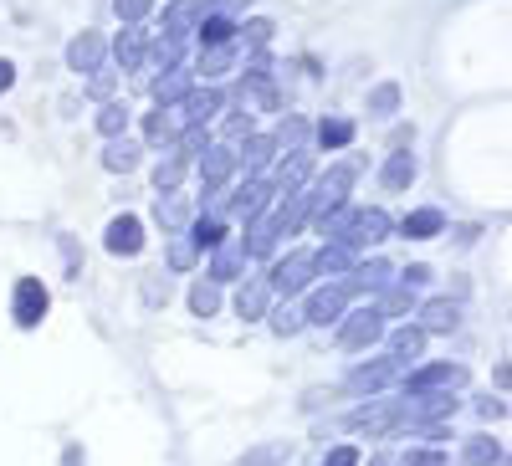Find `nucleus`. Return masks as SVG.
<instances>
[{
    "mask_svg": "<svg viewBox=\"0 0 512 466\" xmlns=\"http://www.w3.org/2000/svg\"><path fill=\"white\" fill-rule=\"evenodd\" d=\"M390 231H395V221L384 216L379 205H354L349 221H344V231L333 236V246H344V251H369V246H379Z\"/></svg>",
    "mask_w": 512,
    "mask_h": 466,
    "instance_id": "f257e3e1",
    "label": "nucleus"
},
{
    "mask_svg": "<svg viewBox=\"0 0 512 466\" xmlns=\"http://www.w3.org/2000/svg\"><path fill=\"white\" fill-rule=\"evenodd\" d=\"M267 287L277 292V298H297V292H308L313 287V251H287L282 262H272L267 272Z\"/></svg>",
    "mask_w": 512,
    "mask_h": 466,
    "instance_id": "f03ea898",
    "label": "nucleus"
},
{
    "mask_svg": "<svg viewBox=\"0 0 512 466\" xmlns=\"http://www.w3.org/2000/svg\"><path fill=\"white\" fill-rule=\"evenodd\" d=\"M47 308H52L47 282H41V277H16V292H11V318H16V328H41Z\"/></svg>",
    "mask_w": 512,
    "mask_h": 466,
    "instance_id": "7ed1b4c3",
    "label": "nucleus"
},
{
    "mask_svg": "<svg viewBox=\"0 0 512 466\" xmlns=\"http://www.w3.org/2000/svg\"><path fill=\"white\" fill-rule=\"evenodd\" d=\"M231 180H236V144H210L200 154V195L205 200L221 195V190H231Z\"/></svg>",
    "mask_w": 512,
    "mask_h": 466,
    "instance_id": "20e7f679",
    "label": "nucleus"
},
{
    "mask_svg": "<svg viewBox=\"0 0 512 466\" xmlns=\"http://www.w3.org/2000/svg\"><path fill=\"white\" fill-rule=\"evenodd\" d=\"M379 338H384V318H379L374 303H364V308L338 318V344H344V349H369V344H379Z\"/></svg>",
    "mask_w": 512,
    "mask_h": 466,
    "instance_id": "39448f33",
    "label": "nucleus"
},
{
    "mask_svg": "<svg viewBox=\"0 0 512 466\" xmlns=\"http://www.w3.org/2000/svg\"><path fill=\"white\" fill-rule=\"evenodd\" d=\"M466 385V369L461 364H420L410 374H400V390L405 395H425V390H461Z\"/></svg>",
    "mask_w": 512,
    "mask_h": 466,
    "instance_id": "423d86ee",
    "label": "nucleus"
},
{
    "mask_svg": "<svg viewBox=\"0 0 512 466\" xmlns=\"http://www.w3.org/2000/svg\"><path fill=\"white\" fill-rule=\"evenodd\" d=\"M390 282H395V267L384 262V257L354 262V272H349V277H338V287H344L349 298H364V292H369V298H379V292L390 287Z\"/></svg>",
    "mask_w": 512,
    "mask_h": 466,
    "instance_id": "0eeeda50",
    "label": "nucleus"
},
{
    "mask_svg": "<svg viewBox=\"0 0 512 466\" xmlns=\"http://www.w3.org/2000/svg\"><path fill=\"white\" fill-rule=\"evenodd\" d=\"M277 169H272V195H292V190H303L308 185V175H313V149H287V154H277L272 159Z\"/></svg>",
    "mask_w": 512,
    "mask_h": 466,
    "instance_id": "6e6552de",
    "label": "nucleus"
},
{
    "mask_svg": "<svg viewBox=\"0 0 512 466\" xmlns=\"http://www.w3.org/2000/svg\"><path fill=\"white\" fill-rule=\"evenodd\" d=\"M272 200H277V195H272V185H267V180H246V185L226 190V200H221V216L256 221V216H262V210H267Z\"/></svg>",
    "mask_w": 512,
    "mask_h": 466,
    "instance_id": "1a4fd4ad",
    "label": "nucleus"
},
{
    "mask_svg": "<svg viewBox=\"0 0 512 466\" xmlns=\"http://www.w3.org/2000/svg\"><path fill=\"white\" fill-rule=\"evenodd\" d=\"M344 313H349V292L338 287V282H323V287H313V292H308V303H303V323H318V328L338 323Z\"/></svg>",
    "mask_w": 512,
    "mask_h": 466,
    "instance_id": "9d476101",
    "label": "nucleus"
},
{
    "mask_svg": "<svg viewBox=\"0 0 512 466\" xmlns=\"http://www.w3.org/2000/svg\"><path fill=\"white\" fill-rule=\"evenodd\" d=\"M226 113V98L216 82H205V88H190L180 103H175V118H180V129L185 123H210V118H221Z\"/></svg>",
    "mask_w": 512,
    "mask_h": 466,
    "instance_id": "9b49d317",
    "label": "nucleus"
},
{
    "mask_svg": "<svg viewBox=\"0 0 512 466\" xmlns=\"http://www.w3.org/2000/svg\"><path fill=\"white\" fill-rule=\"evenodd\" d=\"M272 159H277L272 134H246V139H241V149H236V175H246V180H262L267 169H272Z\"/></svg>",
    "mask_w": 512,
    "mask_h": 466,
    "instance_id": "f8f14e48",
    "label": "nucleus"
},
{
    "mask_svg": "<svg viewBox=\"0 0 512 466\" xmlns=\"http://www.w3.org/2000/svg\"><path fill=\"white\" fill-rule=\"evenodd\" d=\"M400 359H390V354H384V359H364L354 374H349V390L354 395H379L384 385H395V379H400Z\"/></svg>",
    "mask_w": 512,
    "mask_h": 466,
    "instance_id": "ddd939ff",
    "label": "nucleus"
},
{
    "mask_svg": "<svg viewBox=\"0 0 512 466\" xmlns=\"http://www.w3.org/2000/svg\"><path fill=\"white\" fill-rule=\"evenodd\" d=\"M103 57H108V41H103V31H77L72 41H67V67L72 72H103Z\"/></svg>",
    "mask_w": 512,
    "mask_h": 466,
    "instance_id": "4468645a",
    "label": "nucleus"
},
{
    "mask_svg": "<svg viewBox=\"0 0 512 466\" xmlns=\"http://www.w3.org/2000/svg\"><path fill=\"white\" fill-rule=\"evenodd\" d=\"M103 246L113 251V257H139V251H144V221L128 216V210H123V216H113L108 231H103Z\"/></svg>",
    "mask_w": 512,
    "mask_h": 466,
    "instance_id": "2eb2a0df",
    "label": "nucleus"
},
{
    "mask_svg": "<svg viewBox=\"0 0 512 466\" xmlns=\"http://www.w3.org/2000/svg\"><path fill=\"white\" fill-rule=\"evenodd\" d=\"M190 88H195V72L190 67H169V72H159L149 82V98H154V108H175Z\"/></svg>",
    "mask_w": 512,
    "mask_h": 466,
    "instance_id": "dca6fc26",
    "label": "nucleus"
},
{
    "mask_svg": "<svg viewBox=\"0 0 512 466\" xmlns=\"http://www.w3.org/2000/svg\"><path fill=\"white\" fill-rule=\"evenodd\" d=\"M395 415H400V400H369V405L349 410V426H354V431H374V436H384V431L395 426Z\"/></svg>",
    "mask_w": 512,
    "mask_h": 466,
    "instance_id": "f3484780",
    "label": "nucleus"
},
{
    "mask_svg": "<svg viewBox=\"0 0 512 466\" xmlns=\"http://www.w3.org/2000/svg\"><path fill=\"white\" fill-rule=\"evenodd\" d=\"M415 175H420V164H415V154H410V149L384 154V164H379V185H384V190H410V185H415Z\"/></svg>",
    "mask_w": 512,
    "mask_h": 466,
    "instance_id": "a211bd4d",
    "label": "nucleus"
},
{
    "mask_svg": "<svg viewBox=\"0 0 512 466\" xmlns=\"http://www.w3.org/2000/svg\"><path fill=\"white\" fill-rule=\"evenodd\" d=\"M441 231H446V210H436V205H420V210H410V216L400 221L405 241H436Z\"/></svg>",
    "mask_w": 512,
    "mask_h": 466,
    "instance_id": "6ab92c4d",
    "label": "nucleus"
},
{
    "mask_svg": "<svg viewBox=\"0 0 512 466\" xmlns=\"http://www.w3.org/2000/svg\"><path fill=\"white\" fill-rule=\"evenodd\" d=\"M200 16H205V0H169L164 6V36H195V26H200Z\"/></svg>",
    "mask_w": 512,
    "mask_h": 466,
    "instance_id": "aec40b11",
    "label": "nucleus"
},
{
    "mask_svg": "<svg viewBox=\"0 0 512 466\" xmlns=\"http://www.w3.org/2000/svg\"><path fill=\"white\" fill-rule=\"evenodd\" d=\"M144 47H149V31H144V26H123V31L113 36V57H118L123 72H139V67H144Z\"/></svg>",
    "mask_w": 512,
    "mask_h": 466,
    "instance_id": "412c9836",
    "label": "nucleus"
},
{
    "mask_svg": "<svg viewBox=\"0 0 512 466\" xmlns=\"http://www.w3.org/2000/svg\"><path fill=\"white\" fill-rule=\"evenodd\" d=\"M267 308H272V287H267V277H246V282L236 287V313L251 323V318H267Z\"/></svg>",
    "mask_w": 512,
    "mask_h": 466,
    "instance_id": "4be33fe9",
    "label": "nucleus"
},
{
    "mask_svg": "<svg viewBox=\"0 0 512 466\" xmlns=\"http://www.w3.org/2000/svg\"><path fill=\"white\" fill-rule=\"evenodd\" d=\"M246 272V251H241V241H221L216 251H210V282H236Z\"/></svg>",
    "mask_w": 512,
    "mask_h": 466,
    "instance_id": "5701e85b",
    "label": "nucleus"
},
{
    "mask_svg": "<svg viewBox=\"0 0 512 466\" xmlns=\"http://www.w3.org/2000/svg\"><path fill=\"white\" fill-rule=\"evenodd\" d=\"M461 323V308L451 303V298H431V303H420V333H451Z\"/></svg>",
    "mask_w": 512,
    "mask_h": 466,
    "instance_id": "b1692460",
    "label": "nucleus"
},
{
    "mask_svg": "<svg viewBox=\"0 0 512 466\" xmlns=\"http://www.w3.org/2000/svg\"><path fill=\"white\" fill-rule=\"evenodd\" d=\"M139 139H128V134H118V139H108L103 144V169L108 175H128V169H139Z\"/></svg>",
    "mask_w": 512,
    "mask_h": 466,
    "instance_id": "393cba45",
    "label": "nucleus"
},
{
    "mask_svg": "<svg viewBox=\"0 0 512 466\" xmlns=\"http://www.w3.org/2000/svg\"><path fill=\"white\" fill-rule=\"evenodd\" d=\"M354 272V251H344V246H333V241H323L318 251H313V277H349Z\"/></svg>",
    "mask_w": 512,
    "mask_h": 466,
    "instance_id": "a878e982",
    "label": "nucleus"
},
{
    "mask_svg": "<svg viewBox=\"0 0 512 466\" xmlns=\"http://www.w3.org/2000/svg\"><path fill=\"white\" fill-rule=\"evenodd\" d=\"M231 67H236V41H226V47H200V57H195V77H205V82H221Z\"/></svg>",
    "mask_w": 512,
    "mask_h": 466,
    "instance_id": "bb28decb",
    "label": "nucleus"
},
{
    "mask_svg": "<svg viewBox=\"0 0 512 466\" xmlns=\"http://www.w3.org/2000/svg\"><path fill=\"white\" fill-rule=\"evenodd\" d=\"M374 308H379V318H384V323H390V318H405V313H415V287H405V282L395 277V282H390V287H384L379 298H374Z\"/></svg>",
    "mask_w": 512,
    "mask_h": 466,
    "instance_id": "cd10ccee",
    "label": "nucleus"
},
{
    "mask_svg": "<svg viewBox=\"0 0 512 466\" xmlns=\"http://www.w3.org/2000/svg\"><path fill=\"white\" fill-rule=\"evenodd\" d=\"M144 62H154L159 72H169V67H185V41L159 31V41H149V47H144Z\"/></svg>",
    "mask_w": 512,
    "mask_h": 466,
    "instance_id": "c85d7f7f",
    "label": "nucleus"
},
{
    "mask_svg": "<svg viewBox=\"0 0 512 466\" xmlns=\"http://www.w3.org/2000/svg\"><path fill=\"white\" fill-rule=\"evenodd\" d=\"M154 221H159L164 231H175V236H180V231L190 226V205H185L175 190H169V195H159V200H154Z\"/></svg>",
    "mask_w": 512,
    "mask_h": 466,
    "instance_id": "c756f323",
    "label": "nucleus"
},
{
    "mask_svg": "<svg viewBox=\"0 0 512 466\" xmlns=\"http://www.w3.org/2000/svg\"><path fill=\"white\" fill-rule=\"evenodd\" d=\"M195 36H200V47H226V41H236V21H231V16H216V11H205L200 26H195Z\"/></svg>",
    "mask_w": 512,
    "mask_h": 466,
    "instance_id": "7c9ffc66",
    "label": "nucleus"
},
{
    "mask_svg": "<svg viewBox=\"0 0 512 466\" xmlns=\"http://www.w3.org/2000/svg\"><path fill=\"white\" fill-rule=\"evenodd\" d=\"M185 236L195 241V251H216V246L226 241V221H221V216H195V221L185 226Z\"/></svg>",
    "mask_w": 512,
    "mask_h": 466,
    "instance_id": "2f4dec72",
    "label": "nucleus"
},
{
    "mask_svg": "<svg viewBox=\"0 0 512 466\" xmlns=\"http://www.w3.org/2000/svg\"><path fill=\"white\" fill-rule=\"evenodd\" d=\"M420 354H425V333H420L415 323H400V328L390 333V359L410 364V359H420Z\"/></svg>",
    "mask_w": 512,
    "mask_h": 466,
    "instance_id": "473e14b6",
    "label": "nucleus"
},
{
    "mask_svg": "<svg viewBox=\"0 0 512 466\" xmlns=\"http://www.w3.org/2000/svg\"><path fill=\"white\" fill-rule=\"evenodd\" d=\"M175 134H180L175 108H154V113H144V139H149V144H175Z\"/></svg>",
    "mask_w": 512,
    "mask_h": 466,
    "instance_id": "72a5a7b5",
    "label": "nucleus"
},
{
    "mask_svg": "<svg viewBox=\"0 0 512 466\" xmlns=\"http://www.w3.org/2000/svg\"><path fill=\"white\" fill-rule=\"evenodd\" d=\"M98 134L103 139H118V134H128V123H134V113H128V103H118V98H108L103 108H98Z\"/></svg>",
    "mask_w": 512,
    "mask_h": 466,
    "instance_id": "f704fd0d",
    "label": "nucleus"
},
{
    "mask_svg": "<svg viewBox=\"0 0 512 466\" xmlns=\"http://www.w3.org/2000/svg\"><path fill=\"white\" fill-rule=\"evenodd\" d=\"M461 461H466V466H497V461H502V441H492V436H466V441H461Z\"/></svg>",
    "mask_w": 512,
    "mask_h": 466,
    "instance_id": "c9c22d12",
    "label": "nucleus"
},
{
    "mask_svg": "<svg viewBox=\"0 0 512 466\" xmlns=\"http://www.w3.org/2000/svg\"><path fill=\"white\" fill-rule=\"evenodd\" d=\"M354 134H359L354 118H323V123H318V144H323V149H349Z\"/></svg>",
    "mask_w": 512,
    "mask_h": 466,
    "instance_id": "e433bc0d",
    "label": "nucleus"
},
{
    "mask_svg": "<svg viewBox=\"0 0 512 466\" xmlns=\"http://www.w3.org/2000/svg\"><path fill=\"white\" fill-rule=\"evenodd\" d=\"M210 144H216V139H210V123H185V129L175 134V154H185V159L205 154Z\"/></svg>",
    "mask_w": 512,
    "mask_h": 466,
    "instance_id": "4c0bfd02",
    "label": "nucleus"
},
{
    "mask_svg": "<svg viewBox=\"0 0 512 466\" xmlns=\"http://www.w3.org/2000/svg\"><path fill=\"white\" fill-rule=\"evenodd\" d=\"M185 169H190V159H185V154H175V149H169V159H159V169H154V185H159V195H169V190H180V180H185Z\"/></svg>",
    "mask_w": 512,
    "mask_h": 466,
    "instance_id": "58836bf2",
    "label": "nucleus"
},
{
    "mask_svg": "<svg viewBox=\"0 0 512 466\" xmlns=\"http://www.w3.org/2000/svg\"><path fill=\"white\" fill-rule=\"evenodd\" d=\"M190 313L195 318H216L221 313V282H195L190 287Z\"/></svg>",
    "mask_w": 512,
    "mask_h": 466,
    "instance_id": "ea45409f",
    "label": "nucleus"
},
{
    "mask_svg": "<svg viewBox=\"0 0 512 466\" xmlns=\"http://www.w3.org/2000/svg\"><path fill=\"white\" fill-rule=\"evenodd\" d=\"M395 113H400V82L369 88V118H395Z\"/></svg>",
    "mask_w": 512,
    "mask_h": 466,
    "instance_id": "a19ab883",
    "label": "nucleus"
},
{
    "mask_svg": "<svg viewBox=\"0 0 512 466\" xmlns=\"http://www.w3.org/2000/svg\"><path fill=\"white\" fill-rule=\"evenodd\" d=\"M282 461H292V441H267L241 456V466H282Z\"/></svg>",
    "mask_w": 512,
    "mask_h": 466,
    "instance_id": "79ce46f5",
    "label": "nucleus"
},
{
    "mask_svg": "<svg viewBox=\"0 0 512 466\" xmlns=\"http://www.w3.org/2000/svg\"><path fill=\"white\" fill-rule=\"evenodd\" d=\"M272 31H277V21H272V16H251V21H241V26H236V41H246V47L262 52L267 41H272Z\"/></svg>",
    "mask_w": 512,
    "mask_h": 466,
    "instance_id": "37998d69",
    "label": "nucleus"
},
{
    "mask_svg": "<svg viewBox=\"0 0 512 466\" xmlns=\"http://www.w3.org/2000/svg\"><path fill=\"white\" fill-rule=\"evenodd\" d=\"M195 257H200V251H195V241L180 231L175 241H169V272H190L195 267Z\"/></svg>",
    "mask_w": 512,
    "mask_h": 466,
    "instance_id": "c03bdc74",
    "label": "nucleus"
},
{
    "mask_svg": "<svg viewBox=\"0 0 512 466\" xmlns=\"http://www.w3.org/2000/svg\"><path fill=\"white\" fill-rule=\"evenodd\" d=\"M267 318H272V333H297L303 328V308H292V303H282V308H267Z\"/></svg>",
    "mask_w": 512,
    "mask_h": 466,
    "instance_id": "a18cd8bd",
    "label": "nucleus"
},
{
    "mask_svg": "<svg viewBox=\"0 0 512 466\" xmlns=\"http://www.w3.org/2000/svg\"><path fill=\"white\" fill-rule=\"evenodd\" d=\"M113 11L123 26H144V16L154 11V0H113Z\"/></svg>",
    "mask_w": 512,
    "mask_h": 466,
    "instance_id": "49530a36",
    "label": "nucleus"
},
{
    "mask_svg": "<svg viewBox=\"0 0 512 466\" xmlns=\"http://www.w3.org/2000/svg\"><path fill=\"white\" fill-rule=\"evenodd\" d=\"M246 134H256V123H251L246 108L231 113V118H221V139H226V144H236V139H246Z\"/></svg>",
    "mask_w": 512,
    "mask_h": 466,
    "instance_id": "de8ad7c7",
    "label": "nucleus"
},
{
    "mask_svg": "<svg viewBox=\"0 0 512 466\" xmlns=\"http://www.w3.org/2000/svg\"><path fill=\"white\" fill-rule=\"evenodd\" d=\"M400 466H446V456H441V446H415L400 456Z\"/></svg>",
    "mask_w": 512,
    "mask_h": 466,
    "instance_id": "09e8293b",
    "label": "nucleus"
},
{
    "mask_svg": "<svg viewBox=\"0 0 512 466\" xmlns=\"http://www.w3.org/2000/svg\"><path fill=\"white\" fill-rule=\"evenodd\" d=\"M144 298H149V303H164V298H169V277H164V272H149V277H144Z\"/></svg>",
    "mask_w": 512,
    "mask_h": 466,
    "instance_id": "8fccbe9b",
    "label": "nucleus"
},
{
    "mask_svg": "<svg viewBox=\"0 0 512 466\" xmlns=\"http://www.w3.org/2000/svg\"><path fill=\"white\" fill-rule=\"evenodd\" d=\"M323 466H359V446H333L323 456Z\"/></svg>",
    "mask_w": 512,
    "mask_h": 466,
    "instance_id": "3c124183",
    "label": "nucleus"
},
{
    "mask_svg": "<svg viewBox=\"0 0 512 466\" xmlns=\"http://www.w3.org/2000/svg\"><path fill=\"white\" fill-rule=\"evenodd\" d=\"M431 277H436V272L425 267V262H415V267H405V272H400V282H405V287H415V292H420L425 282H431Z\"/></svg>",
    "mask_w": 512,
    "mask_h": 466,
    "instance_id": "603ef678",
    "label": "nucleus"
},
{
    "mask_svg": "<svg viewBox=\"0 0 512 466\" xmlns=\"http://www.w3.org/2000/svg\"><path fill=\"white\" fill-rule=\"evenodd\" d=\"M88 93H93V98H108V93H113V72H93V77H88Z\"/></svg>",
    "mask_w": 512,
    "mask_h": 466,
    "instance_id": "864d4df0",
    "label": "nucleus"
},
{
    "mask_svg": "<svg viewBox=\"0 0 512 466\" xmlns=\"http://www.w3.org/2000/svg\"><path fill=\"white\" fill-rule=\"evenodd\" d=\"M11 88H16V62L0 57V93H11Z\"/></svg>",
    "mask_w": 512,
    "mask_h": 466,
    "instance_id": "5fc2aeb1",
    "label": "nucleus"
},
{
    "mask_svg": "<svg viewBox=\"0 0 512 466\" xmlns=\"http://www.w3.org/2000/svg\"><path fill=\"white\" fill-rule=\"evenodd\" d=\"M62 466H88V461H82V446H67L62 451Z\"/></svg>",
    "mask_w": 512,
    "mask_h": 466,
    "instance_id": "6e6d98bb",
    "label": "nucleus"
},
{
    "mask_svg": "<svg viewBox=\"0 0 512 466\" xmlns=\"http://www.w3.org/2000/svg\"><path fill=\"white\" fill-rule=\"evenodd\" d=\"M369 466H400V461H395L390 451H379V456H369Z\"/></svg>",
    "mask_w": 512,
    "mask_h": 466,
    "instance_id": "4d7b16f0",
    "label": "nucleus"
}]
</instances>
